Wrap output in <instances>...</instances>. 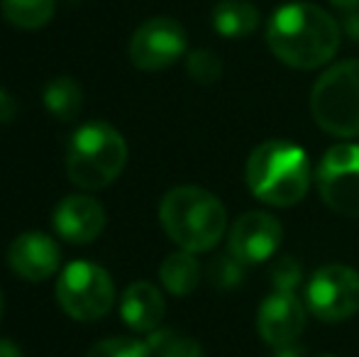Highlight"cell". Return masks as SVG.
Instances as JSON below:
<instances>
[{
	"label": "cell",
	"mask_w": 359,
	"mask_h": 357,
	"mask_svg": "<svg viewBox=\"0 0 359 357\" xmlns=\"http://www.w3.org/2000/svg\"><path fill=\"white\" fill-rule=\"evenodd\" d=\"M42 100L49 115H54L59 123H74L83 108V90L76 79L57 76L44 86Z\"/></svg>",
	"instance_id": "16"
},
{
	"label": "cell",
	"mask_w": 359,
	"mask_h": 357,
	"mask_svg": "<svg viewBox=\"0 0 359 357\" xmlns=\"http://www.w3.org/2000/svg\"><path fill=\"white\" fill-rule=\"evenodd\" d=\"M128 142L105 120L81 125L67 147V174L79 189L100 191L123 174Z\"/></svg>",
	"instance_id": "4"
},
{
	"label": "cell",
	"mask_w": 359,
	"mask_h": 357,
	"mask_svg": "<svg viewBox=\"0 0 359 357\" xmlns=\"http://www.w3.org/2000/svg\"><path fill=\"white\" fill-rule=\"evenodd\" d=\"M323 357H335V355H323Z\"/></svg>",
	"instance_id": "30"
},
{
	"label": "cell",
	"mask_w": 359,
	"mask_h": 357,
	"mask_svg": "<svg viewBox=\"0 0 359 357\" xmlns=\"http://www.w3.org/2000/svg\"><path fill=\"white\" fill-rule=\"evenodd\" d=\"M308 311L325 323H340L359 311V271L347 264H325L306 291Z\"/></svg>",
	"instance_id": "8"
},
{
	"label": "cell",
	"mask_w": 359,
	"mask_h": 357,
	"mask_svg": "<svg viewBox=\"0 0 359 357\" xmlns=\"http://www.w3.org/2000/svg\"><path fill=\"white\" fill-rule=\"evenodd\" d=\"M128 54L142 72H161L186 54V29L174 18H151L135 29Z\"/></svg>",
	"instance_id": "9"
},
{
	"label": "cell",
	"mask_w": 359,
	"mask_h": 357,
	"mask_svg": "<svg viewBox=\"0 0 359 357\" xmlns=\"http://www.w3.org/2000/svg\"><path fill=\"white\" fill-rule=\"evenodd\" d=\"M159 223L164 233L186 252L213 250L227 228L220 198L201 186H176L161 198Z\"/></svg>",
	"instance_id": "3"
},
{
	"label": "cell",
	"mask_w": 359,
	"mask_h": 357,
	"mask_svg": "<svg viewBox=\"0 0 359 357\" xmlns=\"http://www.w3.org/2000/svg\"><path fill=\"white\" fill-rule=\"evenodd\" d=\"M303 355H306V350H303V345H298V340H296V343L274 348V355L271 357H303Z\"/></svg>",
	"instance_id": "26"
},
{
	"label": "cell",
	"mask_w": 359,
	"mask_h": 357,
	"mask_svg": "<svg viewBox=\"0 0 359 357\" xmlns=\"http://www.w3.org/2000/svg\"><path fill=\"white\" fill-rule=\"evenodd\" d=\"M62 262V250L52 235L27 230L18 235L8 248V264L25 281H47Z\"/></svg>",
	"instance_id": "12"
},
{
	"label": "cell",
	"mask_w": 359,
	"mask_h": 357,
	"mask_svg": "<svg viewBox=\"0 0 359 357\" xmlns=\"http://www.w3.org/2000/svg\"><path fill=\"white\" fill-rule=\"evenodd\" d=\"M86 357H154L149 345L137 338H108L95 343Z\"/></svg>",
	"instance_id": "22"
},
{
	"label": "cell",
	"mask_w": 359,
	"mask_h": 357,
	"mask_svg": "<svg viewBox=\"0 0 359 357\" xmlns=\"http://www.w3.org/2000/svg\"><path fill=\"white\" fill-rule=\"evenodd\" d=\"M186 72H189V76L196 83L210 86V83L220 81L222 59L215 52H210V49H196V52H191L186 57Z\"/></svg>",
	"instance_id": "20"
},
{
	"label": "cell",
	"mask_w": 359,
	"mask_h": 357,
	"mask_svg": "<svg viewBox=\"0 0 359 357\" xmlns=\"http://www.w3.org/2000/svg\"><path fill=\"white\" fill-rule=\"evenodd\" d=\"M327 3L340 10H350V8H355V5H359V0H327Z\"/></svg>",
	"instance_id": "28"
},
{
	"label": "cell",
	"mask_w": 359,
	"mask_h": 357,
	"mask_svg": "<svg viewBox=\"0 0 359 357\" xmlns=\"http://www.w3.org/2000/svg\"><path fill=\"white\" fill-rule=\"evenodd\" d=\"M57 301L74 321H98L115 304V284L108 269L95 262H72L57 279Z\"/></svg>",
	"instance_id": "6"
},
{
	"label": "cell",
	"mask_w": 359,
	"mask_h": 357,
	"mask_svg": "<svg viewBox=\"0 0 359 357\" xmlns=\"http://www.w3.org/2000/svg\"><path fill=\"white\" fill-rule=\"evenodd\" d=\"M164 296L149 281L130 284L120 301V316L135 333H154L164 318Z\"/></svg>",
	"instance_id": "14"
},
{
	"label": "cell",
	"mask_w": 359,
	"mask_h": 357,
	"mask_svg": "<svg viewBox=\"0 0 359 357\" xmlns=\"http://www.w3.org/2000/svg\"><path fill=\"white\" fill-rule=\"evenodd\" d=\"M245 179L259 201L288 208L301 203L311 189V162L298 144L288 140H266L252 149Z\"/></svg>",
	"instance_id": "2"
},
{
	"label": "cell",
	"mask_w": 359,
	"mask_h": 357,
	"mask_svg": "<svg viewBox=\"0 0 359 357\" xmlns=\"http://www.w3.org/2000/svg\"><path fill=\"white\" fill-rule=\"evenodd\" d=\"M0 13L13 27L42 29L57 13V0H0Z\"/></svg>",
	"instance_id": "18"
},
{
	"label": "cell",
	"mask_w": 359,
	"mask_h": 357,
	"mask_svg": "<svg viewBox=\"0 0 359 357\" xmlns=\"http://www.w3.org/2000/svg\"><path fill=\"white\" fill-rule=\"evenodd\" d=\"M15 115H18V100L5 88H0V125L15 120Z\"/></svg>",
	"instance_id": "24"
},
{
	"label": "cell",
	"mask_w": 359,
	"mask_h": 357,
	"mask_svg": "<svg viewBox=\"0 0 359 357\" xmlns=\"http://www.w3.org/2000/svg\"><path fill=\"white\" fill-rule=\"evenodd\" d=\"M303 269L301 264L293 257H279L274 264H271V284H274V291H293L298 284H301Z\"/></svg>",
	"instance_id": "23"
},
{
	"label": "cell",
	"mask_w": 359,
	"mask_h": 357,
	"mask_svg": "<svg viewBox=\"0 0 359 357\" xmlns=\"http://www.w3.org/2000/svg\"><path fill=\"white\" fill-rule=\"evenodd\" d=\"M284 228L269 213L250 210L232 223L230 238H227V252L237 257L242 264H257L274 257L281 245Z\"/></svg>",
	"instance_id": "10"
},
{
	"label": "cell",
	"mask_w": 359,
	"mask_h": 357,
	"mask_svg": "<svg viewBox=\"0 0 359 357\" xmlns=\"http://www.w3.org/2000/svg\"><path fill=\"white\" fill-rule=\"evenodd\" d=\"M0 357H25V353L20 350V345L13 343V340L0 338Z\"/></svg>",
	"instance_id": "27"
},
{
	"label": "cell",
	"mask_w": 359,
	"mask_h": 357,
	"mask_svg": "<svg viewBox=\"0 0 359 357\" xmlns=\"http://www.w3.org/2000/svg\"><path fill=\"white\" fill-rule=\"evenodd\" d=\"M213 27L227 39H240L259 27V10L247 0H220L213 8Z\"/></svg>",
	"instance_id": "15"
},
{
	"label": "cell",
	"mask_w": 359,
	"mask_h": 357,
	"mask_svg": "<svg viewBox=\"0 0 359 357\" xmlns=\"http://www.w3.org/2000/svg\"><path fill=\"white\" fill-rule=\"evenodd\" d=\"M318 191L327 208L347 218H359V144L330 147L318 164Z\"/></svg>",
	"instance_id": "7"
},
{
	"label": "cell",
	"mask_w": 359,
	"mask_h": 357,
	"mask_svg": "<svg viewBox=\"0 0 359 357\" xmlns=\"http://www.w3.org/2000/svg\"><path fill=\"white\" fill-rule=\"evenodd\" d=\"M52 225L59 238L74 245L93 243L105 228V208L86 194L64 196L52 213Z\"/></svg>",
	"instance_id": "13"
},
{
	"label": "cell",
	"mask_w": 359,
	"mask_h": 357,
	"mask_svg": "<svg viewBox=\"0 0 359 357\" xmlns=\"http://www.w3.org/2000/svg\"><path fill=\"white\" fill-rule=\"evenodd\" d=\"M306 328V306L293 291H271L257 311V330L271 348L296 343Z\"/></svg>",
	"instance_id": "11"
},
{
	"label": "cell",
	"mask_w": 359,
	"mask_h": 357,
	"mask_svg": "<svg viewBox=\"0 0 359 357\" xmlns=\"http://www.w3.org/2000/svg\"><path fill=\"white\" fill-rule=\"evenodd\" d=\"M266 44L281 64L311 72L335 57L340 25L313 3H286L269 20Z\"/></svg>",
	"instance_id": "1"
},
{
	"label": "cell",
	"mask_w": 359,
	"mask_h": 357,
	"mask_svg": "<svg viewBox=\"0 0 359 357\" xmlns=\"http://www.w3.org/2000/svg\"><path fill=\"white\" fill-rule=\"evenodd\" d=\"M0 316H3V291H0Z\"/></svg>",
	"instance_id": "29"
},
{
	"label": "cell",
	"mask_w": 359,
	"mask_h": 357,
	"mask_svg": "<svg viewBox=\"0 0 359 357\" xmlns=\"http://www.w3.org/2000/svg\"><path fill=\"white\" fill-rule=\"evenodd\" d=\"M159 279L169 294L189 296L201 281V264H198V260L194 257V252H186V250L171 252L169 257L161 262Z\"/></svg>",
	"instance_id": "17"
},
{
	"label": "cell",
	"mask_w": 359,
	"mask_h": 357,
	"mask_svg": "<svg viewBox=\"0 0 359 357\" xmlns=\"http://www.w3.org/2000/svg\"><path fill=\"white\" fill-rule=\"evenodd\" d=\"M342 27H345L347 37L359 42V5L350 10H342Z\"/></svg>",
	"instance_id": "25"
},
{
	"label": "cell",
	"mask_w": 359,
	"mask_h": 357,
	"mask_svg": "<svg viewBox=\"0 0 359 357\" xmlns=\"http://www.w3.org/2000/svg\"><path fill=\"white\" fill-rule=\"evenodd\" d=\"M144 343L156 357H203V350L194 338H184L171 330H154Z\"/></svg>",
	"instance_id": "19"
},
{
	"label": "cell",
	"mask_w": 359,
	"mask_h": 357,
	"mask_svg": "<svg viewBox=\"0 0 359 357\" xmlns=\"http://www.w3.org/2000/svg\"><path fill=\"white\" fill-rule=\"evenodd\" d=\"M311 113L318 128L335 137H359V59L330 67L311 90Z\"/></svg>",
	"instance_id": "5"
},
{
	"label": "cell",
	"mask_w": 359,
	"mask_h": 357,
	"mask_svg": "<svg viewBox=\"0 0 359 357\" xmlns=\"http://www.w3.org/2000/svg\"><path fill=\"white\" fill-rule=\"evenodd\" d=\"M245 267L247 264H242L230 252L215 255L208 264V279L213 281L217 289H235L245 279Z\"/></svg>",
	"instance_id": "21"
}]
</instances>
